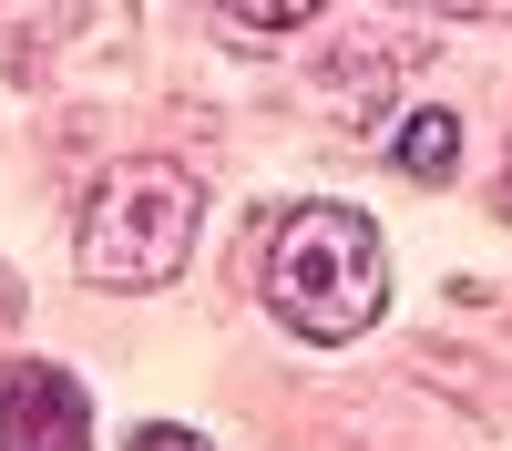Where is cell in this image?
I'll return each mask as SVG.
<instances>
[{
    "label": "cell",
    "instance_id": "1",
    "mask_svg": "<svg viewBox=\"0 0 512 451\" xmlns=\"http://www.w3.org/2000/svg\"><path fill=\"white\" fill-rule=\"evenodd\" d=\"M267 308L297 328V339H359V328L390 308V246L359 205H287L267 236Z\"/></svg>",
    "mask_w": 512,
    "mask_h": 451
},
{
    "label": "cell",
    "instance_id": "2",
    "mask_svg": "<svg viewBox=\"0 0 512 451\" xmlns=\"http://www.w3.org/2000/svg\"><path fill=\"white\" fill-rule=\"evenodd\" d=\"M195 226H205V195L185 164L164 154H123L113 175L82 195V236L72 257L93 287H164L185 257H195Z\"/></svg>",
    "mask_w": 512,
    "mask_h": 451
},
{
    "label": "cell",
    "instance_id": "3",
    "mask_svg": "<svg viewBox=\"0 0 512 451\" xmlns=\"http://www.w3.org/2000/svg\"><path fill=\"white\" fill-rule=\"evenodd\" d=\"M0 451H93V390L72 369H0Z\"/></svg>",
    "mask_w": 512,
    "mask_h": 451
},
{
    "label": "cell",
    "instance_id": "4",
    "mask_svg": "<svg viewBox=\"0 0 512 451\" xmlns=\"http://www.w3.org/2000/svg\"><path fill=\"white\" fill-rule=\"evenodd\" d=\"M390 164H400V175H420V185H441L451 164H461V123H451L441 103H431V113H410L400 134H390Z\"/></svg>",
    "mask_w": 512,
    "mask_h": 451
},
{
    "label": "cell",
    "instance_id": "5",
    "mask_svg": "<svg viewBox=\"0 0 512 451\" xmlns=\"http://www.w3.org/2000/svg\"><path fill=\"white\" fill-rule=\"evenodd\" d=\"M216 11L246 31H297V21H318V0H216Z\"/></svg>",
    "mask_w": 512,
    "mask_h": 451
},
{
    "label": "cell",
    "instance_id": "6",
    "mask_svg": "<svg viewBox=\"0 0 512 451\" xmlns=\"http://www.w3.org/2000/svg\"><path fill=\"white\" fill-rule=\"evenodd\" d=\"M123 451H216V441H205V431H175V421H154V431H134Z\"/></svg>",
    "mask_w": 512,
    "mask_h": 451
},
{
    "label": "cell",
    "instance_id": "7",
    "mask_svg": "<svg viewBox=\"0 0 512 451\" xmlns=\"http://www.w3.org/2000/svg\"><path fill=\"white\" fill-rule=\"evenodd\" d=\"M410 11H441V21H492L502 0H410Z\"/></svg>",
    "mask_w": 512,
    "mask_h": 451
},
{
    "label": "cell",
    "instance_id": "8",
    "mask_svg": "<svg viewBox=\"0 0 512 451\" xmlns=\"http://www.w3.org/2000/svg\"><path fill=\"white\" fill-rule=\"evenodd\" d=\"M0 328H21V277L0 267Z\"/></svg>",
    "mask_w": 512,
    "mask_h": 451
},
{
    "label": "cell",
    "instance_id": "9",
    "mask_svg": "<svg viewBox=\"0 0 512 451\" xmlns=\"http://www.w3.org/2000/svg\"><path fill=\"white\" fill-rule=\"evenodd\" d=\"M502 216H512V164H502Z\"/></svg>",
    "mask_w": 512,
    "mask_h": 451
}]
</instances>
